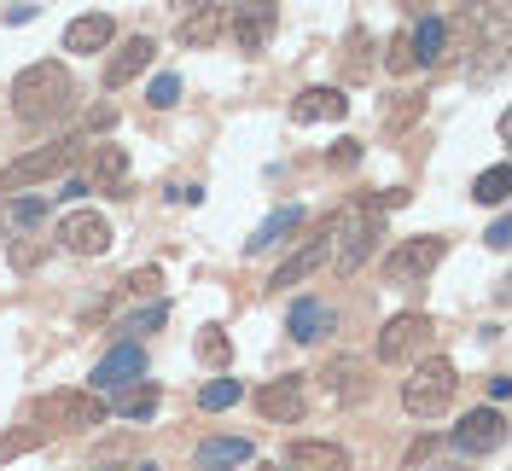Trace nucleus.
<instances>
[{
	"instance_id": "obj_19",
	"label": "nucleus",
	"mask_w": 512,
	"mask_h": 471,
	"mask_svg": "<svg viewBox=\"0 0 512 471\" xmlns=\"http://www.w3.org/2000/svg\"><path fill=\"white\" fill-rule=\"evenodd\" d=\"M350 111V99L338 94V88H303V94L291 99V117L297 123H338Z\"/></svg>"
},
{
	"instance_id": "obj_5",
	"label": "nucleus",
	"mask_w": 512,
	"mask_h": 471,
	"mask_svg": "<svg viewBox=\"0 0 512 471\" xmlns=\"http://www.w3.org/2000/svg\"><path fill=\"white\" fill-rule=\"evenodd\" d=\"M448 256V239L443 233H414V239H402V245H390V256L379 262V274L390 285H419L437 262Z\"/></svg>"
},
{
	"instance_id": "obj_42",
	"label": "nucleus",
	"mask_w": 512,
	"mask_h": 471,
	"mask_svg": "<svg viewBox=\"0 0 512 471\" xmlns=\"http://www.w3.org/2000/svg\"><path fill=\"white\" fill-rule=\"evenodd\" d=\"M425 471H472V466H425Z\"/></svg>"
},
{
	"instance_id": "obj_44",
	"label": "nucleus",
	"mask_w": 512,
	"mask_h": 471,
	"mask_svg": "<svg viewBox=\"0 0 512 471\" xmlns=\"http://www.w3.org/2000/svg\"><path fill=\"white\" fill-rule=\"evenodd\" d=\"M262 471H286V466H262Z\"/></svg>"
},
{
	"instance_id": "obj_32",
	"label": "nucleus",
	"mask_w": 512,
	"mask_h": 471,
	"mask_svg": "<svg viewBox=\"0 0 512 471\" xmlns=\"http://www.w3.org/2000/svg\"><path fill=\"white\" fill-rule=\"evenodd\" d=\"M47 216V198H18V204H12V221H18V227H30V221H41Z\"/></svg>"
},
{
	"instance_id": "obj_6",
	"label": "nucleus",
	"mask_w": 512,
	"mask_h": 471,
	"mask_svg": "<svg viewBox=\"0 0 512 471\" xmlns=\"http://www.w3.org/2000/svg\"><path fill=\"white\" fill-rule=\"evenodd\" d=\"M70 157H76V140H47V146H35V152L12 157L6 169H0V192H24V187H41V181H53L70 169Z\"/></svg>"
},
{
	"instance_id": "obj_29",
	"label": "nucleus",
	"mask_w": 512,
	"mask_h": 471,
	"mask_svg": "<svg viewBox=\"0 0 512 471\" xmlns=\"http://www.w3.org/2000/svg\"><path fill=\"white\" fill-rule=\"evenodd\" d=\"M41 437H47L41 425H35V431H12V437H0V466H6V460H18V454H30Z\"/></svg>"
},
{
	"instance_id": "obj_36",
	"label": "nucleus",
	"mask_w": 512,
	"mask_h": 471,
	"mask_svg": "<svg viewBox=\"0 0 512 471\" xmlns=\"http://www.w3.org/2000/svg\"><path fill=\"white\" fill-rule=\"evenodd\" d=\"M390 70H414V59H408V35L390 41Z\"/></svg>"
},
{
	"instance_id": "obj_31",
	"label": "nucleus",
	"mask_w": 512,
	"mask_h": 471,
	"mask_svg": "<svg viewBox=\"0 0 512 471\" xmlns=\"http://www.w3.org/2000/svg\"><path fill=\"white\" fill-rule=\"evenodd\" d=\"M163 314H169V309H163V303H152V309H140L134 320H123V332H128V338H134V332H152V326H163Z\"/></svg>"
},
{
	"instance_id": "obj_34",
	"label": "nucleus",
	"mask_w": 512,
	"mask_h": 471,
	"mask_svg": "<svg viewBox=\"0 0 512 471\" xmlns=\"http://www.w3.org/2000/svg\"><path fill=\"white\" fill-rule=\"evenodd\" d=\"M204 361H216V367H222V361H227V338H222V332H216V326L204 332Z\"/></svg>"
},
{
	"instance_id": "obj_18",
	"label": "nucleus",
	"mask_w": 512,
	"mask_h": 471,
	"mask_svg": "<svg viewBox=\"0 0 512 471\" xmlns=\"http://www.w3.org/2000/svg\"><path fill=\"white\" fill-rule=\"evenodd\" d=\"M251 460H256V448L245 437H210L192 448V466L198 471H233V466H251Z\"/></svg>"
},
{
	"instance_id": "obj_24",
	"label": "nucleus",
	"mask_w": 512,
	"mask_h": 471,
	"mask_svg": "<svg viewBox=\"0 0 512 471\" xmlns=\"http://www.w3.org/2000/svg\"><path fill=\"white\" fill-rule=\"evenodd\" d=\"M443 41H448V24L443 18H425V24L408 35V59L414 64H437L443 59Z\"/></svg>"
},
{
	"instance_id": "obj_25",
	"label": "nucleus",
	"mask_w": 512,
	"mask_h": 471,
	"mask_svg": "<svg viewBox=\"0 0 512 471\" xmlns=\"http://www.w3.org/2000/svg\"><path fill=\"white\" fill-rule=\"evenodd\" d=\"M344 76L350 82H373V35L367 30L344 35Z\"/></svg>"
},
{
	"instance_id": "obj_2",
	"label": "nucleus",
	"mask_w": 512,
	"mask_h": 471,
	"mask_svg": "<svg viewBox=\"0 0 512 471\" xmlns=\"http://www.w3.org/2000/svg\"><path fill=\"white\" fill-rule=\"evenodd\" d=\"M76 111V82L53 59H35L12 76V117L24 128H53Z\"/></svg>"
},
{
	"instance_id": "obj_30",
	"label": "nucleus",
	"mask_w": 512,
	"mask_h": 471,
	"mask_svg": "<svg viewBox=\"0 0 512 471\" xmlns=\"http://www.w3.org/2000/svg\"><path fill=\"white\" fill-rule=\"evenodd\" d=\"M181 99V76H158L152 88H146V105H158V111H169Z\"/></svg>"
},
{
	"instance_id": "obj_14",
	"label": "nucleus",
	"mask_w": 512,
	"mask_h": 471,
	"mask_svg": "<svg viewBox=\"0 0 512 471\" xmlns=\"http://www.w3.org/2000/svg\"><path fill=\"white\" fill-rule=\"evenodd\" d=\"M152 59H158V41H152V35H128L123 47L105 59V88H128L134 76H146Z\"/></svg>"
},
{
	"instance_id": "obj_12",
	"label": "nucleus",
	"mask_w": 512,
	"mask_h": 471,
	"mask_svg": "<svg viewBox=\"0 0 512 471\" xmlns=\"http://www.w3.org/2000/svg\"><path fill=\"white\" fill-rule=\"evenodd\" d=\"M425 332H431V320H425V314H390V320H384V332H379V344H373V355H379V361H408V355H414L419 344H425Z\"/></svg>"
},
{
	"instance_id": "obj_39",
	"label": "nucleus",
	"mask_w": 512,
	"mask_h": 471,
	"mask_svg": "<svg viewBox=\"0 0 512 471\" xmlns=\"http://www.w3.org/2000/svg\"><path fill=\"white\" fill-rule=\"evenodd\" d=\"M111 123H117V111H111V105H99L94 117H88V128H94V134H99V128H111Z\"/></svg>"
},
{
	"instance_id": "obj_21",
	"label": "nucleus",
	"mask_w": 512,
	"mask_h": 471,
	"mask_svg": "<svg viewBox=\"0 0 512 471\" xmlns=\"http://www.w3.org/2000/svg\"><path fill=\"white\" fill-rule=\"evenodd\" d=\"M227 30V0H210V6H198V12H187L181 18V47H210L216 35Z\"/></svg>"
},
{
	"instance_id": "obj_45",
	"label": "nucleus",
	"mask_w": 512,
	"mask_h": 471,
	"mask_svg": "<svg viewBox=\"0 0 512 471\" xmlns=\"http://www.w3.org/2000/svg\"><path fill=\"white\" fill-rule=\"evenodd\" d=\"M460 6H478V0H460Z\"/></svg>"
},
{
	"instance_id": "obj_37",
	"label": "nucleus",
	"mask_w": 512,
	"mask_h": 471,
	"mask_svg": "<svg viewBox=\"0 0 512 471\" xmlns=\"http://www.w3.org/2000/svg\"><path fill=\"white\" fill-rule=\"evenodd\" d=\"M12 262H18V268H35V262H41V245H18V251H12Z\"/></svg>"
},
{
	"instance_id": "obj_28",
	"label": "nucleus",
	"mask_w": 512,
	"mask_h": 471,
	"mask_svg": "<svg viewBox=\"0 0 512 471\" xmlns=\"http://www.w3.org/2000/svg\"><path fill=\"white\" fill-rule=\"evenodd\" d=\"M117 413H123V419H152V413H158V390H152V384H128V396L117 402Z\"/></svg>"
},
{
	"instance_id": "obj_10",
	"label": "nucleus",
	"mask_w": 512,
	"mask_h": 471,
	"mask_svg": "<svg viewBox=\"0 0 512 471\" xmlns=\"http://www.w3.org/2000/svg\"><path fill=\"white\" fill-rule=\"evenodd\" d=\"M227 30L239 41V53H262L268 35H274V0H239L227 12Z\"/></svg>"
},
{
	"instance_id": "obj_7",
	"label": "nucleus",
	"mask_w": 512,
	"mask_h": 471,
	"mask_svg": "<svg viewBox=\"0 0 512 471\" xmlns=\"http://www.w3.org/2000/svg\"><path fill=\"white\" fill-rule=\"evenodd\" d=\"M501 442H507V413H501V408H472L460 425H454V448H460L466 460L495 454Z\"/></svg>"
},
{
	"instance_id": "obj_33",
	"label": "nucleus",
	"mask_w": 512,
	"mask_h": 471,
	"mask_svg": "<svg viewBox=\"0 0 512 471\" xmlns=\"http://www.w3.org/2000/svg\"><path fill=\"white\" fill-rule=\"evenodd\" d=\"M332 163H338V169H355V163H361V140H338V146H332Z\"/></svg>"
},
{
	"instance_id": "obj_13",
	"label": "nucleus",
	"mask_w": 512,
	"mask_h": 471,
	"mask_svg": "<svg viewBox=\"0 0 512 471\" xmlns=\"http://www.w3.org/2000/svg\"><path fill=\"white\" fill-rule=\"evenodd\" d=\"M140 378H146V349L140 344H117L111 355H99L94 390H128V384H140Z\"/></svg>"
},
{
	"instance_id": "obj_38",
	"label": "nucleus",
	"mask_w": 512,
	"mask_h": 471,
	"mask_svg": "<svg viewBox=\"0 0 512 471\" xmlns=\"http://www.w3.org/2000/svg\"><path fill=\"white\" fill-rule=\"evenodd\" d=\"M507 239H512V227H507V216H501L495 227H489V245H495V251H507Z\"/></svg>"
},
{
	"instance_id": "obj_15",
	"label": "nucleus",
	"mask_w": 512,
	"mask_h": 471,
	"mask_svg": "<svg viewBox=\"0 0 512 471\" xmlns=\"http://www.w3.org/2000/svg\"><path fill=\"white\" fill-rule=\"evenodd\" d=\"M326 262H332V221H326V233H320V239H309L303 251H291L286 262L274 268V280H268V285H274V291H286V285H297V280H309V274H320Z\"/></svg>"
},
{
	"instance_id": "obj_16",
	"label": "nucleus",
	"mask_w": 512,
	"mask_h": 471,
	"mask_svg": "<svg viewBox=\"0 0 512 471\" xmlns=\"http://www.w3.org/2000/svg\"><path fill=\"white\" fill-rule=\"evenodd\" d=\"M286 471H350V454L338 442L297 437V442H286Z\"/></svg>"
},
{
	"instance_id": "obj_35",
	"label": "nucleus",
	"mask_w": 512,
	"mask_h": 471,
	"mask_svg": "<svg viewBox=\"0 0 512 471\" xmlns=\"http://www.w3.org/2000/svg\"><path fill=\"white\" fill-rule=\"evenodd\" d=\"M419 111V94H396V105H390V123H408Z\"/></svg>"
},
{
	"instance_id": "obj_4",
	"label": "nucleus",
	"mask_w": 512,
	"mask_h": 471,
	"mask_svg": "<svg viewBox=\"0 0 512 471\" xmlns=\"http://www.w3.org/2000/svg\"><path fill=\"white\" fill-rule=\"evenodd\" d=\"M35 419H41V431L53 425V431H94L111 419V408L99 402V390H47V396H35Z\"/></svg>"
},
{
	"instance_id": "obj_9",
	"label": "nucleus",
	"mask_w": 512,
	"mask_h": 471,
	"mask_svg": "<svg viewBox=\"0 0 512 471\" xmlns=\"http://www.w3.org/2000/svg\"><path fill=\"white\" fill-rule=\"evenodd\" d=\"M59 245L70 256H105L111 251V221L99 216V210H70L59 221Z\"/></svg>"
},
{
	"instance_id": "obj_8",
	"label": "nucleus",
	"mask_w": 512,
	"mask_h": 471,
	"mask_svg": "<svg viewBox=\"0 0 512 471\" xmlns=\"http://www.w3.org/2000/svg\"><path fill=\"white\" fill-rule=\"evenodd\" d=\"M320 384H326V396H332V402L355 408V402H367V396H373V367H367L361 355H332V361L320 367Z\"/></svg>"
},
{
	"instance_id": "obj_40",
	"label": "nucleus",
	"mask_w": 512,
	"mask_h": 471,
	"mask_svg": "<svg viewBox=\"0 0 512 471\" xmlns=\"http://www.w3.org/2000/svg\"><path fill=\"white\" fill-rule=\"evenodd\" d=\"M169 198H175V204H198L204 192H198V187H187V181H181V187H169Z\"/></svg>"
},
{
	"instance_id": "obj_17",
	"label": "nucleus",
	"mask_w": 512,
	"mask_h": 471,
	"mask_svg": "<svg viewBox=\"0 0 512 471\" xmlns=\"http://www.w3.org/2000/svg\"><path fill=\"white\" fill-rule=\"evenodd\" d=\"M111 41H117V24L105 12H82L64 24V53H105Z\"/></svg>"
},
{
	"instance_id": "obj_41",
	"label": "nucleus",
	"mask_w": 512,
	"mask_h": 471,
	"mask_svg": "<svg viewBox=\"0 0 512 471\" xmlns=\"http://www.w3.org/2000/svg\"><path fill=\"white\" fill-rule=\"evenodd\" d=\"M175 12H198V6H210V0H169Z\"/></svg>"
},
{
	"instance_id": "obj_27",
	"label": "nucleus",
	"mask_w": 512,
	"mask_h": 471,
	"mask_svg": "<svg viewBox=\"0 0 512 471\" xmlns=\"http://www.w3.org/2000/svg\"><path fill=\"white\" fill-rule=\"evenodd\" d=\"M239 402V378H210L204 390H198V408L204 413H222V408H233Z\"/></svg>"
},
{
	"instance_id": "obj_43",
	"label": "nucleus",
	"mask_w": 512,
	"mask_h": 471,
	"mask_svg": "<svg viewBox=\"0 0 512 471\" xmlns=\"http://www.w3.org/2000/svg\"><path fill=\"white\" fill-rule=\"evenodd\" d=\"M402 6H425V0H402Z\"/></svg>"
},
{
	"instance_id": "obj_1",
	"label": "nucleus",
	"mask_w": 512,
	"mask_h": 471,
	"mask_svg": "<svg viewBox=\"0 0 512 471\" xmlns=\"http://www.w3.org/2000/svg\"><path fill=\"white\" fill-rule=\"evenodd\" d=\"M396 204H408V192H367V198H355L344 216L332 221V268L350 280L361 274L373 256H379V239H384V210H396Z\"/></svg>"
},
{
	"instance_id": "obj_22",
	"label": "nucleus",
	"mask_w": 512,
	"mask_h": 471,
	"mask_svg": "<svg viewBox=\"0 0 512 471\" xmlns=\"http://www.w3.org/2000/svg\"><path fill=\"white\" fill-rule=\"evenodd\" d=\"M88 181L99 192H123L128 187V152L123 146H94L88 152Z\"/></svg>"
},
{
	"instance_id": "obj_20",
	"label": "nucleus",
	"mask_w": 512,
	"mask_h": 471,
	"mask_svg": "<svg viewBox=\"0 0 512 471\" xmlns=\"http://www.w3.org/2000/svg\"><path fill=\"white\" fill-rule=\"evenodd\" d=\"M332 326H338V320H332V309H326V303H315V297L291 303V314H286V332L297 338V344H320Z\"/></svg>"
},
{
	"instance_id": "obj_11",
	"label": "nucleus",
	"mask_w": 512,
	"mask_h": 471,
	"mask_svg": "<svg viewBox=\"0 0 512 471\" xmlns=\"http://www.w3.org/2000/svg\"><path fill=\"white\" fill-rule=\"evenodd\" d=\"M256 413H262L268 425H297V419H303V378L297 373L268 378V384L256 390Z\"/></svg>"
},
{
	"instance_id": "obj_26",
	"label": "nucleus",
	"mask_w": 512,
	"mask_h": 471,
	"mask_svg": "<svg viewBox=\"0 0 512 471\" xmlns=\"http://www.w3.org/2000/svg\"><path fill=\"white\" fill-rule=\"evenodd\" d=\"M507 192H512V169L507 163L483 169L478 181H472V198H478V204H507Z\"/></svg>"
},
{
	"instance_id": "obj_3",
	"label": "nucleus",
	"mask_w": 512,
	"mask_h": 471,
	"mask_svg": "<svg viewBox=\"0 0 512 471\" xmlns=\"http://www.w3.org/2000/svg\"><path fill=\"white\" fill-rule=\"evenodd\" d=\"M454 390H460L454 361L448 355H431V361H419L414 373L402 378V408L414 413V419H437V413H448Z\"/></svg>"
},
{
	"instance_id": "obj_23",
	"label": "nucleus",
	"mask_w": 512,
	"mask_h": 471,
	"mask_svg": "<svg viewBox=\"0 0 512 471\" xmlns=\"http://www.w3.org/2000/svg\"><path fill=\"white\" fill-rule=\"evenodd\" d=\"M297 227H303V210H297V204H286V210H274V216L262 221L251 239H245V251H274V245H280V239H291Z\"/></svg>"
}]
</instances>
